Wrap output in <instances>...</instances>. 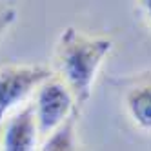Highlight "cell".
<instances>
[{"mask_svg": "<svg viewBox=\"0 0 151 151\" xmlns=\"http://www.w3.org/2000/svg\"><path fill=\"white\" fill-rule=\"evenodd\" d=\"M140 4H142L144 11H146V15H147V18L151 20V0H140Z\"/></svg>", "mask_w": 151, "mask_h": 151, "instance_id": "ba28073f", "label": "cell"}, {"mask_svg": "<svg viewBox=\"0 0 151 151\" xmlns=\"http://www.w3.org/2000/svg\"><path fill=\"white\" fill-rule=\"evenodd\" d=\"M75 106H77L75 104V95L68 86L49 78L42 82L35 104L38 131L42 135H49L53 129L58 127L77 109Z\"/></svg>", "mask_w": 151, "mask_h": 151, "instance_id": "3957f363", "label": "cell"}, {"mask_svg": "<svg viewBox=\"0 0 151 151\" xmlns=\"http://www.w3.org/2000/svg\"><path fill=\"white\" fill-rule=\"evenodd\" d=\"M51 78V69L46 66H11L0 68V120L17 104L24 102L35 88Z\"/></svg>", "mask_w": 151, "mask_h": 151, "instance_id": "7a4b0ae2", "label": "cell"}, {"mask_svg": "<svg viewBox=\"0 0 151 151\" xmlns=\"http://www.w3.org/2000/svg\"><path fill=\"white\" fill-rule=\"evenodd\" d=\"M75 118H77V109H75L66 120H64L58 127H55L53 131L49 133V140L44 144V147L42 149H73L75 146Z\"/></svg>", "mask_w": 151, "mask_h": 151, "instance_id": "8992f818", "label": "cell"}, {"mask_svg": "<svg viewBox=\"0 0 151 151\" xmlns=\"http://www.w3.org/2000/svg\"><path fill=\"white\" fill-rule=\"evenodd\" d=\"M37 115L35 107H24L9 120L4 133V149L7 151H29L37 144Z\"/></svg>", "mask_w": 151, "mask_h": 151, "instance_id": "277c9868", "label": "cell"}, {"mask_svg": "<svg viewBox=\"0 0 151 151\" xmlns=\"http://www.w3.org/2000/svg\"><path fill=\"white\" fill-rule=\"evenodd\" d=\"M126 107L138 127L151 129V84L137 86L129 91L126 95Z\"/></svg>", "mask_w": 151, "mask_h": 151, "instance_id": "5b68a950", "label": "cell"}, {"mask_svg": "<svg viewBox=\"0 0 151 151\" xmlns=\"http://www.w3.org/2000/svg\"><path fill=\"white\" fill-rule=\"evenodd\" d=\"M111 49L113 40L107 37H91L75 27L62 31L57 46V58L77 106H84L89 100L99 68Z\"/></svg>", "mask_w": 151, "mask_h": 151, "instance_id": "6da1fadb", "label": "cell"}, {"mask_svg": "<svg viewBox=\"0 0 151 151\" xmlns=\"http://www.w3.org/2000/svg\"><path fill=\"white\" fill-rule=\"evenodd\" d=\"M17 18V11L13 7H4L0 9V37H2V33L15 22Z\"/></svg>", "mask_w": 151, "mask_h": 151, "instance_id": "52a82bcc", "label": "cell"}]
</instances>
